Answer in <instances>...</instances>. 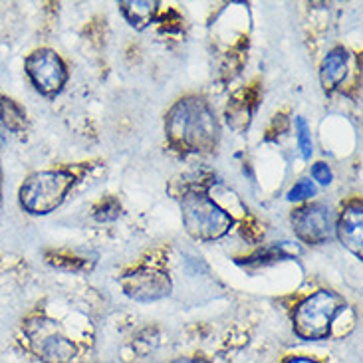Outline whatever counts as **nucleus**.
<instances>
[{"label":"nucleus","mask_w":363,"mask_h":363,"mask_svg":"<svg viewBox=\"0 0 363 363\" xmlns=\"http://www.w3.org/2000/svg\"><path fill=\"white\" fill-rule=\"evenodd\" d=\"M312 175H314L315 181H318V183H322V185H330V183H332V179H334V175H332V169L328 167L325 163H315L314 169H312Z\"/></svg>","instance_id":"obj_17"},{"label":"nucleus","mask_w":363,"mask_h":363,"mask_svg":"<svg viewBox=\"0 0 363 363\" xmlns=\"http://www.w3.org/2000/svg\"><path fill=\"white\" fill-rule=\"evenodd\" d=\"M169 141L183 151H211L218 141V123L203 99H181L169 111Z\"/></svg>","instance_id":"obj_1"},{"label":"nucleus","mask_w":363,"mask_h":363,"mask_svg":"<svg viewBox=\"0 0 363 363\" xmlns=\"http://www.w3.org/2000/svg\"><path fill=\"white\" fill-rule=\"evenodd\" d=\"M337 236L342 245L362 258L363 250V206L362 203H352L344 208L337 223Z\"/></svg>","instance_id":"obj_9"},{"label":"nucleus","mask_w":363,"mask_h":363,"mask_svg":"<svg viewBox=\"0 0 363 363\" xmlns=\"http://www.w3.org/2000/svg\"><path fill=\"white\" fill-rule=\"evenodd\" d=\"M183 223L189 235L199 240H215L233 226V216L208 196L189 193L183 196Z\"/></svg>","instance_id":"obj_2"},{"label":"nucleus","mask_w":363,"mask_h":363,"mask_svg":"<svg viewBox=\"0 0 363 363\" xmlns=\"http://www.w3.org/2000/svg\"><path fill=\"white\" fill-rule=\"evenodd\" d=\"M345 74H347V54L342 48L330 52L322 62V74H320L322 86L325 89H334L335 86H340Z\"/></svg>","instance_id":"obj_10"},{"label":"nucleus","mask_w":363,"mask_h":363,"mask_svg":"<svg viewBox=\"0 0 363 363\" xmlns=\"http://www.w3.org/2000/svg\"><path fill=\"white\" fill-rule=\"evenodd\" d=\"M296 128H298V143H300V149H302V157L310 159V155H312V139H310V128H308V123H306L302 118L296 119Z\"/></svg>","instance_id":"obj_13"},{"label":"nucleus","mask_w":363,"mask_h":363,"mask_svg":"<svg viewBox=\"0 0 363 363\" xmlns=\"http://www.w3.org/2000/svg\"><path fill=\"white\" fill-rule=\"evenodd\" d=\"M26 72L36 89L46 96L58 94L68 79L64 62L52 50H38V52L30 54L26 60Z\"/></svg>","instance_id":"obj_5"},{"label":"nucleus","mask_w":363,"mask_h":363,"mask_svg":"<svg viewBox=\"0 0 363 363\" xmlns=\"http://www.w3.org/2000/svg\"><path fill=\"white\" fill-rule=\"evenodd\" d=\"M121 12L123 16L138 28H143L147 26L149 22L153 20L155 12L159 9V2H151V0H131V2H121Z\"/></svg>","instance_id":"obj_11"},{"label":"nucleus","mask_w":363,"mask_h":363,"mask_svg":"<svg viewBox=\"0 0 363 363\" xmlns=\"http://www.w3.org/2000/svg\"><path fill=\"white\" fill-rule=\"evenodd\" d=\"M173 363H206L205 359H199V357H185V359H177Z\"/></svg>","instance_id":"obj_18"},{"label":"nucleus","mask_w":363,"mask_h":363,"mask_svg":"<svg viewBox=\"0 0 363 363\" xmlns=\"http://www.w3.org/2000/svg\"><path fill=\"white\" fill-rule=\"evenodd\" d=\"M0 121L10 129V131H22L26 128V116L24 111L16 106L12 99L0 98Z\"/></svg>","instance_id":"obj_12"},{"label":"nucleus","mask_w":363,"mask_h":363,"mask_svg":"<svg viewBox=\"0 0 363 363\" xmlns=\"http://www.w3.org/2000/svg\"><path fill=\"white\" fill-rule=\"evenodd\" d=\"M119 213H121V206H119L118 201L116 199H109V201H106L96 211V218L98 220H113V218H118Z\"/></svg>","instance_id":"obj_16"},{"label":"nucleus","mask_w":363,"mask_h":363,"mask_svg":"<svg viewBox=\"0 0 363 363\" xmlns=\"http://www.w3.org/2000/svg\"><path fill=\"white\" fill-rule=\"evenodd\" d=\"M314 193L315 186L312 181H300V183H296V185L290 189L288 199H290V201H304V199H310Z\"/></svg>","instance_id":"obj_14"},{"label":"nucleus","mask_w":363,"mask_h":363,"mask_svg":"<svg viewBox=\"0 0 363 363\" xmlns=\"http://www.w3.org/2000/svg\"><path fill=\"white\" fill-rule=\"evenodd\" d=\"M296 235L308 245H320L332 235V216L322 205H308L292 215Z\"/></svg>","instance_id":"obj_7"},{"label":"nucleus","mask_w":363,"mask_h":363,"mask_svg":"<svg viewBox=\"0 0 363 363\" xmlns=\"http://www.w3.org/2000/svg\"><path fill=\"white\" fill-rule=\"evenodd\" d=\"M286 363H318L314 359H306V357H294V359H288Z\"/></svg>","instance_id":"obj_19"},{"label":"nucleus","mask_w":363,"mask_h":363,"mask_svg":"<svg viewBox=\"0 0 363 363\" xmlns=\"http://www.w3.org/2000/svg\"><path fill=\"white\" fill-rule=\"evenodd\" d=\"M28 337L34 352L48 363H66L76 355V347L68 337L56 332H44L42 325H34L28 330Z\"/></svg>","instance_id":"obj_8"},{"label":"nucleus","mask_w":363,"mask_h":363,"mask_svg":"<svg viewBox=\"0 0 363 363\" xmlns=\"http://www.w3.org/2000/svg\"><path fill=\"white\" fill-rule=\"evenodd\" d=\"M74 177L66 171L36 173L20 189V205L32 215H48L68 195Z\"/></svg>","instance_id":"obj_3"},{"label":"nucleus","mask_w":363,"mask_h":363,"mask_svg":"<svg viewBox=\"0 0 363 363\" xmlns=\"http://www.w3.org/2000/svg\"><path fill=\"white\" fill-rule=\"evenodd\" d=\"M50 262L58 266V268H64V270H82V268H86V262L82 258H74V256L69 258V256L54 255L50 256Z\"/></svg>","instance_id":"obj_15"},{"label":"nucleus","mask_w":363,"mask_h":363,"mask_svg":"<svg viewBox=\"0 0 363 363\" xmlns=\"http://www.w3.org/2000/svg\"><path fill=\"white\" fill-rule=\"evenodd\" d=\"M125 294L138 302H155L171 292V280L165 272L155 268H141L121 280Z\"/></svg>","instance_id":"obj_6"},{"label":"nucleus","mask_w":363,"mask_h":363,"mask_svg":"<svg viewBox=\"0 0 363 363\" xmlns=\"http://www.w3.org/2000/svg\"><path fill=\"white\" fill-rule=\"evenodd\" d=\"M342 306L344 300L340 296L325 290L306 298L294 312L296 334L304 340H324Z\"/></svg>","instance_id":"obj_4"}]
</instances>
